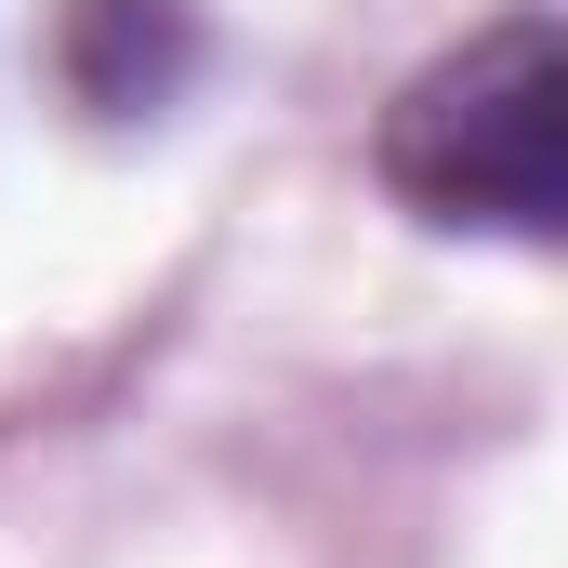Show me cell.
<instances>
[{
	"label": "cell",
	"mask_w": 568,
	"mask_h": 568,
	"mask_svg": "<svg viewBox=\"0 0 568 568\" xmlns=\"http://www.w3.org/2000/svg\"><path fill=\"white\" fill-rule=\"evenodd\" d=\"M371 172L424 225L556 239V212H568V53H556V13H503L463 53H436L424 80L384 106Z\"/></svg>",
	"instance_id": "6da1fadb"
}]
</instances>
